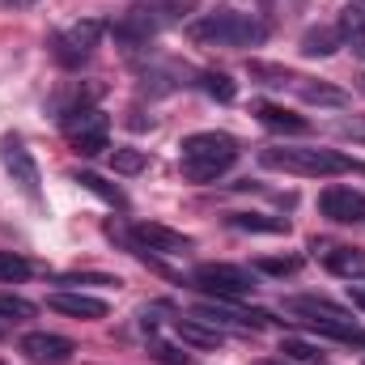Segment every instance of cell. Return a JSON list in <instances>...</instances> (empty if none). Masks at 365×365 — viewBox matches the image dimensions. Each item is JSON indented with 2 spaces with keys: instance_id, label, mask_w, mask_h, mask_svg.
I'll use <instances>...</instances> for the list:
<instances>
[{
  "instance_id": "6da1fadb",
  "label": "cell",
  "mask_w": 365,
  "mask_h": 365,
  "mask_svg": "<svg viewBox=\"0 0 365 365\" xmlns=\"http://www.w3.org/2000/svg\"><path fill=\"white\" fill-rule=\"evenodd\" d=\"M259 162L272 170H284V175H306V179H331V175H349V170L365 175V162L336 153V149H314V145H276V149L259 153Z\"/></svg>"
},
{
  "instance_id": "7a4b0ae2",
  "label": "cell",
  "mask_w": 365,
  "mask_h": 365,
  "mask_svg": "<svg viewBox=\"0 0 365 365\" xmlns=\"http://www.w3.org/2000/svg\"><path fill=\"white\" fill-rule=\"evenodd\" d=\"M238 162V140L225 132H195L179 145V166L191 182H217Z\"/></svg>"
},
{
  "instance_id": "3957f363",
  "label": "cell",
  "mask_w": 365,
  "mask_h": 365,
  "mask_svg": "<svg viewBox=\"0 0 365 365\" xmlns=\"http://www.w3.org/2000/svg\"><path fill=\"white\" fill-rule=\"evenodd\" d=\"M191 38L195 43H208V47H259L268 38V26L255 13L217 9V13H204L191 26Z\"/></svg>"
},
{
  "instance_id": "277c9868",
  "label": "cell",
  "mask_w": 365,
  "mask_h": 365,
  "mask_svg": "<svg viewBox=\"0 0 365 365\" xmlns=\"http://www.w3.org/2000/svg\"><path fill=\"white\" fill-rule=\"evenodd\" d=\"M0 166H4V175L13 179V187L26 195V200H43V187H38V162L30 158V149H26V140L17 136V132H9V136H0Z\"/></svg>"
},
{
  "instance_id": "5b68a950",
  "label": "cell",
  "mask_w": 365,
  "mask_h": 365,
  "mask_svg": "<svg viewBox=\"0 0 365 365\" xmlns=\"http://www.w3.org/2000/svg\"><path fill=\"white\" fill-rule=\"evenodd\" d=\"M195 284L208 289L217 302H242V297H251L259 289L255 284V272L234 268V264H200L195 268Z\"/></svg>"
},
{
  "instance_id": "8992f818",
  "label": "cell",
  "mask_w": 365,
  "mask_h": 365,
  "mask_svg": "<svg viewBox=\"0 0 365 365\" xmlns=\"http://www.w3.org/2000/svg\"><path fill=\"white\" fill-rule=\"evenodd\" d=\"M102 30H106V26H102L98 17H81V21H73L68 30H60V34L51 38V56H56L64 68H81V64L93 56Z\"/></svg>"
},
{
  "instance_id": "52a82bcc",
  "label": "cell",
  "mask_w": 365,
  "mask_h": 365,
  "mask_svg": "<svg viewBox=\"0 0 365 365\" xmlns=\"http://www.w3.org/2000/svg\"><path fill=\"white\" fill-rule=\"evenodd\" d=\"M64 132H68V140H73V149L77 153H102L106 145H110V119L98 110V106H86V110H73V115H64Z\"/></svg>"
},
{
  "instance_id": "ba28073f",
  "label": "cell",
  "mask_w": 365,
  "mask_h": 365,
  "mask_svg": "<svg viewBox=\"0 0 365 365\" xmlns=\"http://www.w3.org/2000/svg\"><path fill=\"white\" fill-rule=\"evenodd\" d=\"M191 319H200V323H212L217 331H221V327H238V331H264V327L272 323V314H268V310H242V306H234V302H200V306L191 310Z\"/></svg>"
},
{
  "instance_id": "9c48e42d",
  "label": "cell",
  "mask_w": 365,
  "mask_h": 365,
  "mask_svg": "<svg viewBox=\"0 0 365 365\" xmlns=\"http://www.w3.org/2000/svg\"><path fill=\"white\" fill-rule=\"evenodd\" d=\"M319 212L327 221H340V225H365V191L353 187H327L319 195Z\"/></svg>"
},
{
  "instance_id": "30bf717a",
  "label": "cell",
  "mask_w": 365,
  "mask_h": 365,
  "mask_svg": "<svg viewBox=\"0 0 365 365\" xmlns=\"http://www.w3.org/2000/svg\"><path fill=\"white\" fill-rule=\"evenodd\" d=\"M310 251H314V259L327 268V272L336 276H349V280H361L365 276V251L357 247H344V242H310Z\"/></svg>"
},
{
  "instance_id": "8fae6325",
  "label": "cell",
  "mask_w": 365,
  "mask_h": 365,
  "mask_svg": "<svg viewBox=\"0 0 365 365\" xmlns=\"http://www.w3.org/2000/svg\"><path fill=\"white\" fill-rule=\"evenodd\" d=\"M162 26H166V17H162V13H158V4H153V9H132V13H123L110 30H115V38H119V43L140 47V43H149Z\"/></svg>"
},
{
  "instance_id": "7c38bea8",
  "label": "cell",
  "mask_w": 365,
  "mask_h": 365,
  "mask_svg": "<svg viewBox=\"0 0 365 365\" xmlns=\"http://www.w3.org/2000/svg\"><path fill=\"white\" fill-rule=\"evenodd\" d=\"M21 353L38 365H64L77 353V344H73L68 336H56V331H30V336L21 340Z\"/></svg>"
},
{
  "instance_id": "4fadbf2b",
  "label": "cell",
  "mask_w": 365,
  "mask_h": 365,
  "mask_svg": "<svg viewBox=\"0 0 365 365\" xmlns=\"http://www.w3.org/2000/svg\"><path fill=\"white\" fill-rule=\"evenodd\" d=\"M132 234H136L149 251H158V255H187V251H191V238H187V234L170 230V225H158V221H136Z\"/></svg>"
},
{
  "instance_id": "5bb4252c",
  "label": "cell",
  "mask_w": 365,
  "mask_h": 365,
  "mask_svg": "<svg viewBox=\"0 0 365 365\" xmlns=\"http://www.w3.org/2000/svg\"><path fill=\"white\" fill-rule=\"evenodd\" d=\"M284 310L297 314L302 323H353V314L340 302H327V297H289Z\"/></svg>"
},
{
  "instance_id": "9a60e30c",
  "label": "cell",
  "mask_w": 365,
  "mask_h": 365,
  "mask_svg": "<svg viewBox=\"0 0 365 365\" xmlns=\"http://www.w3.org/2000/svg\"><path fill=\"white\" fill-rule=\"evenodd\" d=\"M255 115H259L264 128L284 132V136H306V132H310V119H302V115H293V110H284V106H276V102H255Z\"/></svg>"
},
{
  "instance_id": "2e32d148",
  "label": "cell",
  "mask_w": 365,
  "mask_h": 365,
  "mask_svg": "<svg viewBox=\"0 0 365 365\" xmlns=\"http://www.w3.org/2000/svg\"><path fill=\"white\" fill-rule=\"evenodd\" d=\"M51 310L60 314H73V319H106V302L90 297V293H51Z\"/></svg>"
},
{
  "instance_id": "e0dca14e",
  "label": "cell",
  "mask_w": 365,
  "mask_h": 365,
  "mask_svg": "<svg viewBox=\"0 0 365 365\" xmlns=\"http://www.w3.org/2000/svg\"><path fill=\"white\" fill-rule=\"evenodd\" d=\"M340 47H344V38H340L336 26H310V30L302 34V56H306V60H327V56H336Z\"/></svg>"
},
{
  "instance_id": "ac0fdd59",
  "label": "cell",
  "mask_w": 365,
  "mask_h": 365,
  "mask_svg": "<svg viewBox=\"0 0 365 365\" xmlns=\"http://www.w3.org/2000/svg\"><path fill=\"white\" fill-rule=\"evenodd\" d=\"M336 30H340V38H344V47H353L357 56H365V4H344L340 9V21H336Z\"/></svg>"
},
{
  "instance_id": "d6986e66",
  "label": "cell",
  "mask_w": 365,
  "mask_h": 365,
  "mask_svg": "<svg viewBox=\"0 0 365 365\" xmlns=\"http://www.w3.org/2000/svg\"><path fill=\"white\" fill-rule=\"evenodd\" d=\"M293 93H297L302 102H310V106H344V102H349L344 90H336V86H327V81H310V77H297V81H293Z\"/></svg>"
},
{
  "instance_id": "ffe728a7",
  "label": "cell",
  "mask_w": 365,
  "mask_h": 365,
  "mask_svg": "<svg viewBox=\"0 0 365 365\" xmlns=\"http://www.w3.org/2000/svg\"><path fill=\"white\" fill-rule=\"evenodd\" d=\"M230 225L247 234H289V217H268V212H230Z\"/></svg>"
},
{
  "instance_id": "44dd1931",
  "label": "cell",
  "mask_w": 365,
  "mask_h": 365,
  "mask_svg": "<svg viewBox=\"0 0 365 365\" xmlns=\"http://www.w3.org/2000/svg\"><path fill=\"white\" fill-rule=\"evenodd\" d=\"M247 73H251V81L272 86V90H293V81H297V73H289L284 64H268V60H251Z\"/></svg>"
},
{
  "instance_id": "7402d4cb",
  "label": "cell",
  "mask_w": 365,
  "mask_h": 365,
  "mask_svg": "<svg viewBox=\"0 0 365 365\" xmlns=\"http://www.w3.org/2000/svg\"><path fill=\"white\" fill-rule=\"evenodd\" d=\"M175 331H179L182 340L200 344V349H217V344L225 340V331H217L212 323H200V319H179V323H175Z\"/></svg>"
},
{
  "instance_id": "603a6c76",
  "label": "cell",
  "mask_w": 365,
  "mask_h": 365,
  "mask_svg": "<svg viewBox=\"0 0 365 365\" xmlns=\"http://www.w3.org/2000/svg\"><path fill=\"white\" fill-rule=\"evenodd\" d=\"M73 182H81V187H86V191H93V195H98V200H106V204H110V208H128V195H123V191H119V187H115V182L98 179V175H90V170H77V175H73Z\"/></svg>"
},
{
  "instance_id": "cb8c5ba5",
  "label": "cell",
  "mask_w": 365,
  "mask_h": 365,
  "mask_svg": "<svg viewBox=\"0 0 365 365\" xmlns=\"http://www.w3.org/2000/svg\"><path fill=\"white\" fill-rule=\"evenodd\" d=\"M110 166H115V175H140L149 166V158H145V149H115Z\"/></svg>"
},
{
  "instance_id": "d4e9b609",
  "label": "cell",
  "mask_w": 365,
  "mask_h": 365,
  "mask_svg": "<svg viewBox=\"0 0 365 365\" xmlns=\"http://www.w3.org/2000/svg\"><path fill=\"white\" fill-rule=\"evenodd\" d=\"M26 276H30V264H26L21 255L0 251V284H17V280H26Z\"/></svg>"
},
{
  "instance_id": "484cf974",
  "label": "cell",
  "mask_w": 365,
  "mask_h": 365,
  "mask_svg": "<svg viewBox=\"0 0 365 365\" xmlns=\"http://www.w3.org/2000/svg\"><path fill=\"white\" fill-rule=\"evenodd\" d=\"M200 86H204V93H208V98H217V102H234V81H230V77H225V73H204V77H200Z\"/></svg>"
},
{
  "instance_id": "4316f807",
  "label": "cell",
  "mask_w": 365,
  "mask_h": 365,
  "mask_svg": "<svg viewBox=\"0 0 365 365\" xmlns=\"http://www.w3.org/2000/svg\"><path fill=\"white\" fill-rule=\"evenodd\" d=\"M0 319H34V302L17 297V293H0Z\"/></svg>"
},
{
  "instance_id": "83f0119b",
  "label": "cell",
  "mask_w": 365,
  "mask_h": 365,
  "mask_svg": "<svg viewBox=\"0 0 365 365\" xmlns=\"http://www.w3.org/2000/svg\"><path fill=\"white\" fill-rule=\"evenodd\" d=\"M280 357L284 361H319V349H310L306 340H280Z\"/></svg>"
},
{
  "instance_id": "f1b7e54d",
  "label": "cell",
  "mask_w": 365,
  "mask_h": 365,
  "mask_svg": "<svg viewBox=\"0 0 365 365\" xmlns=\"http://www.w3.org/2000/svg\"><path fill=\"white\" fill-rule=\"evenodd\" d=\"M255 268L268 272V276H289V272H297V259H293V255H284V259H259Z\"/></svg>"
},
{
  "instance_id": "f546056e",
  "label": "cell",
  "mask_w": 365,
  "mask_h": 365,
  "mask_svg": "<svg viewBox=\"0 0 365 365\" xmlns=\"http://www.w3.org/2000/svg\"><path fill=\"white\" fill-rule=\"evenodd\" d=\"M349 297H353V306L365 310V284H349Z\"/></svg>"
},
{
  "instance_id": "4dcf8cb0",
  "label": "cell",
  "mask_w": 365,
  "mask_h": 365,
  "mask_svg": "<svg viewBox=\"0 0 365 365\" xmlns=\"http://www.w3.org/2000/svg\"><path fill=\"white\" fill-rule=\"evenodd\" d=\"M0 4H4V9H30L34 0H0Z\"/></svg>"
},
{
  "instance_id": "1f68e13d",
  "label": "cell",
  "mask_w": 365,
  "mask_h": 365,
  "mask_svg": "<svg viewBox=\"0 0 365 365\" xmlns=\"http://www.w3.org/2000/svg\"><path fill=\"white\" fill-rule=\"evenodd\" d=\"M310 365H327V361H323V357H319V361H310Z\"/></svg>"
},
{
  "instance_id": "d6a6232c",
  "label": "cell",
  "mask_w": 365,
  "mask_h": 365,
  "mask_svg": "<svg viewBox=\"0 0 365 365\" xmlns=\"http://www.w3.org/2000/svg\"><path fill=\"white\" fill-rule=\"evenodd\" d=\"M264 365H276V361H264Z\"/></svg>"
}]
</instances>
